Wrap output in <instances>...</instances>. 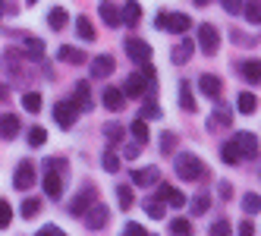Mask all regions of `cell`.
<instances>
[{"label": "cell", "mask_w": 261, "mask_h": 236, "mask_svg": "<svg viewBox=\"0 0 261 236\" xmlns=\"http://www.w3.org/2000/svg\"><path fill=\"white\" fill-rule=\"evenodd\" d=\"M176 176L195 183V179H204V176H208V167H204V161H198L192 151H182V154L176 158Z\"/></svg>", "instance_id": "1"}, {"label": "cell", "mask_w": 261, "mask_h": 236, "mask_svg": "<svg viewBox=\"0 0 261 236\" xmlns=\"http://www.w3.org/2000/svg\"><path fill=\"white\" fill-rule=\"evenodd\" d=\"M154 25H158V29H164V32L182 35V32H189L192 19H189V16H186V13H161L158 19H154Z\"/></svg>", "instance_id": "2"}, {"label": "cell", "mask_w": 261, "mask_h": 236, "mask_svg": "<svg viewBox=\"0 0 261 236\" xmlns=\"http://www.w3.org/2000/svg\"><path fill=\"white\" fill-rule=\"evenodd\" d=\"M82 217H85V227L98 233V230H104V227H107V221H110V208H107V205H101V202H91V205H88V211H85Z\"/></svg>", "instance_id": "3"}, {"label": "cell", "mask_w": 261, "mask_h": 236, "mask_svg": "<svg viewBox=\"0 0 261 236\" xmlns=\"http://www.w3.org/2000/svg\"><path fill=\"white\" fill-rule=\"evenodd\" d=\"M95 198H98L95 186H91V183H85V186H82L76 195H72V202H69V214H72V217H82V214L88 211V205L95 202Z\"/></svg>", "instance_id": "4"}, {"label": "cell", "mask_w": 261, "mask_h": 236, "mask_svg": "<svg viewBox=\"0 0 261 236\" xmlns=\"http://www.w3.org/2000/svg\"><path fill=\"white\" fill-rule=\"evenodd\" d=\"M154 92H158V82H145L142 72L139 76H129L123 82V95L126 98H142V95H154Z\"/></svg>", "instance_id": "5"}, {"label": "cell", "mask_w": 261, "mask_h": 236, "mask_svg": "<svg viewBox=\"0 0 261 236\" xmlns=\"http://www.w3.org/2000/svg\"><path fill=\"white\" fill-rule=\"evenodd\" d=\"M233 148H236L239 161H242V158H246V161H255V158H258V139H255L252 133H236V136H233Z\"/></svg>", "instance_id": "6"}, {"label": "cell", "mask_w": 261, "mask_h": 236, "mask_svg": "<svg viewBox=\"0 0 261 236\" xmlns=\"http://www.w3.org/2000/svg\"><path fill=\"white\" fill-rule=\"evenodd\" d=\"M76 117H79V107L72 101H57V104H54V120H57L60 129H72Z\"/></svg>", "instance_id": "7"}, {"label": "cell", "mask_w": 261, "mask_h": 236, "mask_svg": "<svg viewBox=\"0 0 261 236\" xmlns=\"http://www.w3.org/2000/svg\"><path fill=\"white\" fill-rule=\"evenodd\" d=\"M198 47H201L204 54H217V47H220V35H217V29H214L211 22L198 25Z\"/></svg>", "instance_id": "8"}, {"label": "cell", "mask_w": 261, "mask_h": 236, "mask_svg": "<svg viewBox=\"0 0 261 236\" xmlns=\"http://www.w3.org/2000/svg\"><path fill=\"white\" fill-rule=\"evenodd\" d=\"M35 167H32V161H19V167H16V176H13V186L19 189V192H25V189H32L35 186Z\"/></svg>", "instance_id": "9"}, {"label": "cell", "mask_w": 261, "mask_h": 236, "mask_svg": "<svg viewBox=\"0 0 261 236\" xmlns=\"http://www.w3.org/2000/svg\"><path fill=\"white\" fill-rule=\"evenodd\" d=\"M126 54H129V60L139 63V66L151 60V47H148V41H142V38H126Z\"/></svg>", "instance_id": "10"}, {"label": "cell", "mask_w": 261, "mask_h": 236, "mask_svg": "<svg viewBox=\"0 0 261 236\" xmlns=\"http://www.w3.org/2000/svg\"><path fill=\"white\" fill-rule=\"evenodd\" d=\"M44 192L50 198H60V192H63V170L60 167H47V173H44Z\"/></svg>", "instance_id": "11"}, {"label": "cell", "mask_w": 261, "mask_h": 236, "mask_svg": "<svg viewBox=\"0 0 261 236\" xmlns=\"http://www.w3.org/2000/svg\"><path fill=\"white\" fill-rule=\"evenodd\" d=\"M198 88H201V95H208V98H220V92H223V82H220V76H214V72H204V76L198 79Z\"/></svg>", "instance_id": "12"}, {"label": "cell", "mask_w": 261, "mask_h": 236, "mask_svg": "<svg viewBox=\"0 0 261 236\" xmlns=\"http://www.w3.org/2000/svg\"><path fill=\"white\" fill-rule=\"evenodd\" d=\"M114 57H110V54H101V57H95L91 60V76H98V79H107L110 72H114Z\"/></svg>", "instance_id": "13"}, {"label": "cell", "mask_w": 261, "mask_h": 236, "mask_svg": "<svg viewBox=\"0 0 261 236\" xmlns=\"http://www.w3.org/2000/svg\"><path fill=\"white\" fill-rule=\"evenodd\" d=\"M101 101H104L107 111H114V114L126 107V95L120 92V88H104V98H101Z\"/></svg>", "instance_id": "14"}, {"label": "cell", "mask_w": 261, "mask_h": 236, "mask_svg": "<svg viewBox=\"0 0 261 236\" xmlns=\"http://www.w3.org/2000/svg\"><path fill=\"white\" fill-rule=\"evenodd\" d=\"M98 13H101V19H104V25H110V29H120L123 22H120V10L110 4V0H101V7H98Z\"/></svg>", "instance_id": "15"}, {"label": "cell", "mask_w": 261, "mask_h": 236, "mask_svg": "<svg viewBox=\"0 0 261 236\" xmlns=\"http://www.w3.org/2000/svg\"><path fill=\"white\" fill-rule=\"evenodd\" d=\"M57 57L63 63H69V66H79V63H85V50L72 47V44H63V47H57Z\"/></svg>", "instance_id": "16"}, {"label": "cell", "mask_w": 261, "mask_h": 236, "mask_svg": "<svg viewBox=\"0 0 261 236\" xmlns=\"http://www.w3.org/2000/svg\"><path fill=\"white\" fill-rule=\"evenodd\" d=\"M129 176H133L136 186H154L158 179H161V170H158V167H142V170H136V173H129Z\"/></svg>", "instance_id": "17"}, {"label": "cell", "mask_w": 261, "mask_h": 236, "mask_svg": "<svg viewBox=\"0 0 261 236\" xmlns=\"http://www.w3.org/2000/svg\"><path fill=\"white\" fill-rule=\"evenodd\" d=\"M19 136V117H13V114H7V117H0V139H16Z\"/></svg>", "instance_id": "18"}, {"label": "cell", "mask_w": 261, "mask_h": 236, "mask_svg": "<svg viewBox=\"0 0 261 236\" xmlns=\"http://www.w3.org/2000/svg\"><path fill=\"white\" fill-rule=\"evenodd\" d=\"M142 19V7L136 4V0H126V7L120 10V22H126V25H136Z\"/></svg>", "instance_id": "19"}, {"label": "cell", "mask_w": 261, "mask_h": 236, "mask_svg": "<svg viewBox=\"0 0 261 236\" xmlns=\"http://www.w3.org/2000/svg\"><path fill=\"white\" fill-rule=\"evenodd\" d=\"M161 198H164V205H173V208H182L189 198H186L179 189H173V186H161Z\"/></svg>", "instance_id": "20"}, {"label": "cell", "mask_w": 261, "mask_h": 236, "mask_svg": "<svg viewBox=\"0 0 261 236\" xmlns=\"http://www.w3.org/2000/svg\"><path fill=\"white\" fill-rule=\"evenodd\" d=\"M192 50H195V41H189V38H186V41H179V47H176V50L170 54V60H173L176 66H182V63H189Z\"/></svg>", "instance_id": "21"}, {"label": "cell", "mask_w": 261, "mask_h": 236, "mask_svg": "<svg viewBox=\"0 0 261 236\" xmlns=\"http://www.w3.org/2000/svg\"><path fill=\"white\" fill-rule=\"evenodd\" d=\"M22 54H25L29 60H44V41L41 38H25Z\"/></svg>", "instance_id": "22"}, {"label": "cell", "mask_w": 261, "mask_h": 236, "mask_svg": "<svg viewBox=\"0 0 261 236\" xmlns=\"http://www.w3.org/2000/svg\"><path fill=\"white\" fill-rule=\"evenodd\" d=\"M66 22H69V13H66L63 7H54V10L47 13V25H50L54 32H60V29H66Z\"/></svg>", "instance_id": "23"}, {"label": "cell", "mask_w": 261, "mask_h": 236, "mask_svg": "<svg viewBox=\"0 0 261 236\" xmlns=\"http://www.w3.org/2000/svg\"><path fill=\"white\" fill-rule=\"evenodd\" d=\"M179 104H182L186 114H195V107H198L195 98H192V88H189V82H186V79L179 82Z\"/></svg>", "instance_id": "24"}, {"label": "cell", "mask_w": 261, "mask_h": 236, "mask_svg": "<svg viewBox=\"0 0 261 236\" xmlns=\"http://www.w3.org/2000/svg\"><path fill=\"white\" fill-rule=\"evenodd\" d=\"M72 104L82 107V111H91V107H95V104H91V88H88V82H79L76 85V101H72Z\"/></svg>", "instance_id": "25"}, {"label": "cell", "mask_w": 261, "mask_h": 236, "mask_svg": "<svg viewBox=\"0 0 261 236\" xmlns=\"http://www.w3.org/2000/svg\"><path fill=\"white\" fill-rule=\"evenodd\" d=\"M239 13H246L249 25H258V22H261V7H258V0H242V10H239Z\"/></svg>", "instance_id": "26"}, {"label": "cell", "mask_w": 261, "mask_h": 236, "mask_svg": "<svg viewBox=\"0 0 261 236\" xmlns=\"http://www.w3.org/2000/svg\"><path fill=\"white\" fill-rule=\"evenodd\" d=\"M164 208H167V205H164V198H161V195H158V198L151 195V198L145 202V214H148V217H154V221H161V217H164Z\"/></svg>", "instance_id": "27"}, {"label": "cell", "mask_w": 261, "mask_h": 236, "mask_svg": "<svg viewBox=\"0 0 261 236\" xmlns=\"http://www.w3.org/2000/svg\"><path fill=\"white\" fill-rule=\"evenodd\" d=\"M239 72H242V79H246V82H255L258 85V72H261V66H258V60H246V63H242L239 66Z\"/></svg>", "instance_id": "28"}, {"label": "cell", "mask_w": 261, "mask_h": 236, "mask_svg": "<svg viewBox=\"0 0 261 236\" xmlns=\"http://www.w3.org/2000/svg\"><path fill=\"white\" fill-rule=\"evenodd\" d=\"M129 133H133V139L139 142V145H145L148 139H151V133H148V126H145V120L139 117V120H133V126H129Z\"/></svg>", "instance_id": "29"}, {"label": "cell", "mask_w": 261, "mask_h": 236, "mask_svg": "<svg viewBox=\"0 0 261 236\" xmlns=\"http://www.w3.org/2000/svg\"><path fill=\"white\" fill-rule=\"evenodd\" d=\"M117 198H120V208L123 211H129L136 205V192H133V186H117Z\"/></svg>", "instance_id": "30"}, {"label": "cell", "mask_w": 261, "mask_h": 236, "mask_svg": "<svg viewBox=\"0 0 261 236\" xmlns=\"http://www.w3.org/2000/svg\"><path fill=\"white\" fill-rule=\"evenodd\" d=\"M104 136H107V142H110V145H117V142H123V136H126V129H123V123H107V126H104Z\"/></svg>", "instance_id": "31"}, {"label": "cell", "mask_w": 261, "mask_h": 236, "mask_svg": "<svg viewBox=\"0 0 261 236\" xmlns=\"http://www.w3.org/2000/svg\"><path fill=\"white\" fill-rule=\"evenodd\" d=\"M22 107H25L29 114H38V111H41V95H38V92H25V95H22Z\"/></svg>", "instance_id": "32"}, {"label": "cell", "mask_w": 261, "mask_h": 236, "mask_svg": "<svg viewBox=\"0 0 261 236\" xmlns=\"http://www.w3.org/2000/svg\"><path fill=\"white\" fill-rule=\"evenodd\" d=\"M44 142H47V129H44V126H32V129H29V145L41 148Z\"/></svg>", "instance_id": "33"}, {"label": "cell", "mask_w": 261, "mask_h": 236, "mask_svg": "<svg viewBox=\"0 0 261 236\" xmlns=\"http://www.w3.org/2000/svg\"><path fill=\"white\" fill-rule=\"evenodd\" d=\"M255 107H258V98H255L252 92H242V95H239V111H242V114H255Z\"/></svg>", "instance_id": "34"}, {"label": "cell", "mask_w": 261, "mask_h": 236, "mask_svg": "<svg viewBox=\"0 0 261 236\" xmlns=\"http://www.w3.org/2000/svg\"><path fill=\"white\" fill-rule=\"evenodd\" d=\"M76 32H79V38H82V41H95V29H91V22L85 19V16H79Z\"/></svg>", "instance_id": "35"}, {"label": "cell", "mask_w": 261, "mask_h": 236, "mask_svg": "<svg viewBox=\"0 0 261 236\" xmlns=\"http://www.w3.org/2000/svg\"><path fill=\"white\" fill-rule=\"evenodd\" d=\"M220 161H223V164H239V154L233 148V142H223L220 145Z\"/></svg>", "instance_id": "36"}, {"label": "cell", "mask_w": 261, "mask_h": 236, "mask_svg": "<svg viewBox=\"0 0 261 236\" xmlns=\"http://www.w3.org/2000/svg\"><path fill=\"white\" fill-rule=\"evenodd\" d=\"M208 208H211V198L204 195V192H201V195H195V198H192V205H189V211H192V214H204Z\"/></svg>", "instance_id": "37"}, {"label": "cell", "mask_w": 261, "mask_h": 236, "mask_svg": "<svg viewBox=\"0 0 261 236\" xmlns=\"http://www.w3.org/2000/svg\"><path fill=\"white\" fill-rule=\"evenodd\" d=\"M101 164H104L107 173H117V170H120V158H117L114 151H104V154H101Z\"/></svg>", "instance_id": "38"}, {"label": "cell", "mask_w": 261, "mask_h": 236, "mask_svg": "<svg viewBox=\"0 0 261 236\" xmlns=\"http://www.w3.org/2000/svg\"><path fill=\"white\" fill-rule=\"evenodd\" d=\"M242 208H246V214H258V208H261V198H258L255 192H249L246 198H242Z\"/></svg>", "instance_id": "39"}, {"label": "cell", "mask_w": 261, "mask_h": 236, "mask_svg": "<svg viewBox=\"0 0 261 236\" xmlns=\"http://www.w3.org/2000/svg\"><path fill=\"white\" fill-rule=\"evenodd\" d=\"M10 221H13V208H10V202H4V198H0V230L10 227Z\"/></svg>", "instance_id": "40"}, {"label": "cell", "mask_w": 261, "mask_h": 236, "mask_svg": "<svg viewBox=\"0 0 261 236\" xmlns=\"http://www.w3.org/2000/svg\"><path fill=\"white\" fill-rule=\"evenodd\" d=\"M38 208H41V202H38V198H25V202H22V217H35V214H38Z\"/></svg>", "instance_id": "41"}, {"label": "cell", "mask_w": 261, "mask_h": 236, "mask_svg": "<svg viewBox=\"0 0 261 236\" xmlns=\"http://www.w3.org/2000/svg\"><path fill=\"white\" fill-rule=\"evenodd\" d=\"M173 148H176V136L173 133H164L161 136V151L164 154H173Z\"/></svg>", "instance_id": "42"}, {"label": "cell", "mask_w": 261, "mask_h": 236, "mask_svg": "<svg viewBox=\"0 0 261 236\" xmlns=\"http://www.w3.org/2000/svg\"><path fill=\"white\" fill-rule=\"evenodd\" d=\"M170 233H176V236L182 233V236H186V233H192V224L182 221V217H176V221H170Z\"/></svg>", "instance_id": "43"}, {"label": "cell", "mask_w": 261, "mask_h": 236, "mask_svg": "<svg viewBox=\"0 0 261 236\" xmlns=\"http://www.w3.org/2000/svg\"><path fill=\"white\" fill-rule=\"evenodd\" d=\"M230 120H233V117H230L227 111H217V114L211 117V129H220V126H230Z\"/></svg>", "instance_id": "44"}, {"label": "cell", "mask_w": 261, "mask_h": 236, "mask_svg": "<svg viewBox=\"0 0 261 236\" xmlns=\"http://www.w3.org/2000/svg\"><path fill=\"white\" fill-rule=\"evenodd\" d=\"M123 233H126V236H148V230H145L142 224H136V221H129V224L123 227Z\"/></svg>", "instance_id": "45"}, {"label": "cell", "mask_w": 261, "mask_h": 236, "mask_svg": "<svg viewBox=\"0 0 261 236\" xmlns=\"http://www.w3.org/2000/svg\"><path fill=\"white\" fill-rule=\"evenodd\" d=\"M161 117V107L158 104H145L142 107V120H158Z\"/></svg>", "instance_id": "46"}, {"label": "cell", "mask_w": 261, "mask_h": 236, "mask_svg": "<svg viewBox=\"0 0 261 236\" xmlns=\"http://www.w3.org/2000/svg\"><path fill=\"white\" fill-rule=\"evenodd\" d=\"M220 7H223V10H227L230 16H236V13L242 10V0H220Z\"/></svg>", "instance_id": "47"}, {"label": "cell", "mask_w": 261, "mask_h": 236, "mask_svg": "<svg viewBox=\"0 0 261 236\" xmlns=\"http://www.w3.org/2000/svg\"><path fill=\"white\" fill-rule=\"evenodd\" d=\"M139 151H142V145H139V142H136V145H126V148H123V158L133 161V158H139Z\"/></svg>", "instance_id": "48"}, {"label": "cell", "mask_w": 261, "mask_h": 236, "mask_svg": "<svg viewBox=\"0 0 261 236\" xmlns=\"http://www.w3.org/2000/svg\"><path fill=\"white\" fill-rule=\"evenodd\" d=\"M211 233H214V236H223V233H230V224H227V221H217V224L211 227Z\"/></svg>", "instance_id": "49"}, {"label": "cell", "mask_w": 261, "mask_h": 236, "mask_svg": "<svg viewBox=\"0 0 261 236\" xmlns=\"http://www.w3.org/2000/svg\"><path fill=\"white\" fill-rule=\"evenodd\" d=\"M38 236H63V230L50 224V227H41V230H38Z\"/></svg>", "instance_id": "50"}, {"label": "cell", "mask_w": 261, "mask_h": 236, "mask_svg": "<svg viewBox=\"0 0 261 236\" xmlns=\"http://www.w3.org/2000/svg\"><path fill=\"white\" fill-rule=\"evenodd\" d=\"M239 233H242V236H252V233H255V227L246 221V224H239Z\"/></svg>", "instance_id": "51"}, {"label": "cell", "mask_w": 261, "mask_h": 236, "mask_svg": "<svg viewBox=\"0 0 261 236\" xmlns=\"http://www.w3.org/2000/svg\"><path fill=\"white\" fill-rule=\"evenodd\" d=\"M230 192H233L230 183H220V195H223V198H230Z\"/></svg>", "instance_id": "52"}, {"label": "cell", "mask_w": 261, "mask_h": 236, "mask_svg": "<svg viewBox=\"0 0 261 236\" xmlns=\"http://www.w3.org/2000/svg\"><path fill=\"white\" fill-rule=\"evenodd\" d=\"M7 95H10V88H7V85H0V101H7Z\"/></svg>", "instance_id": "53"}, {"label": "cell", "mask_w": 261, "mask_h": 236, "mask_svg": "<svg viewBox=\"0 0 261 236\" xmlns=\"http://www.w3.org/2000/svg\"><path fill=\"white\" fill-rule=\"evenodd\" d=\"M192 4H195V7H208V4H211V0H192Z\"/></svg>", "instance_id": "54"}, {"label": "cell", "mask_w": 261, "mask_h": 236, "mask_svg": "<svg viewBox=\"0 0 261 236\" xmlns=\"http://www.w3.org/2000/svg\"><path fill=\"white\" fill-rule=\"evenodd\" d=\"M0 13H4V0H0Z\"/></svg>", "instance_id": "55"}, {"label": "cell", "mask_w": 261, "mask_h": 236, "mask_svg": "<svg viewBox=\"0 0 261 236\" xmlns=\"http://www.w3.org/2000/svg\"><path fill=\"white\" fill-rule=\"evenodd\" d=\"M29 4H38V0H29Z\"/></svg>", "instance_id": "56"}]
</instances>
